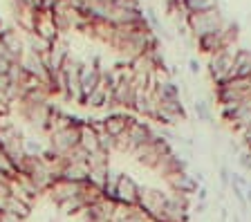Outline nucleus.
Instances as JSON below:
<instances>
[{"instance_id":"f257e3e1","label":"nucleus","mask_w":251,"mask_h":222,"mask_svg":"<svg viewBox=\"0 0 251 222\" xmlns=\"http://www.w3.org/2000/svg\"><path fill=\"white\" fill-rule=\"evenodd\" d=\"M225 23H226V18L222 16L220 7L211 11H204V14H191V16H186V27H188V32L195 36V41L200 36L220 32L225 27Z\"/></svg>"},{"instance_id":"f03ea898","label":"nucleus","mask_w":251,"mask_h":222,"mask_svg":"<svg viewBox=\"0 0 251 222\" xmlns=\"http://www.w3.org/2000/svg\"><path fill=\"white\" fill-rule=\"evenodd\" d=\"M235 52H238V48L229 45V48L220 49V52H215V54H211V56H209V74H211V79L215 81V85L229 81V74H231V68H233Z\"/></svg>"},{"instance_id":"7ed1b4c3","label":"nucleus","mask_w":251,"mask_h":222,"mask_svg":"<svg viewBox=\"0 0 251 222\" xmlns=\"http://www.w3.org/2000/svg\"><path fill=\"white\" fill-rule=\"evenodd\" d=\"M166 197H168V193H164V191L146 189V186H144V189H141V197H139V209H144L155 222H162Z\"/></svg>"},{"instance_id":"20e7f679","label":"nucleus","mask_w":251,"mask_h":222,"mask_svg":"<svg viewBox=\"0 0 251 222\" xmlns=\"http://www.w3.org/2000/svg\"><path fill=\"white\" fill-rule=\"evenodd\" d=\"M81 128L83 126H70V128H65V130L52 132V137H50V148L56 150V155L65 157V155H68L72 148H76L78 142H81Z\"/></svg>"},{"instance_id":"39448f33","label":"nucleus","mask_w":251,"mask_h":222,"mask_svg":"<svg viewBox=\"0 0 251 222\" xmlns=\"http://www.w3.org/2000/svg\"><path fill=\"white\" fill-rule=\"evenodd\" d=\"M171 189V193H182V196H195L200 189L198 180L193 177V173H188V171H182V173H173V175H166L164 177Z\"/></svg>"},{"instance_id":"423d86ee","label":"nucleus","mask_w":251,"mask_h":222,"mask_svg":"<svg viewBox=\"0 0 251 222\" xmlns=\"http://www.w3.org/2000/svg\"><path fill=\"white\" fill-rule=\"evenodd\" d=\"M101 72H99V65H97V58H92L90 63H83L81 68V103H85L90 95H92L101 83Z\"/></svg>"},{"instance_id":"0eeeda50","label":"nucleus","mask_w":251,"mask_h":222,"mask_svg":"<svg viewBox=\"0 0 251 222\" xmlns=\"http://www.w3.org/2000/svg\"><path fill=\"white\" fill-rule=\"evenodd\" d=\"M135 92H137V83L132 79V72L128 76L119 81V83L112 88V95H115V103L119 108H126V110H132L135 108Z\"/></svg>"},{"instance_id":"6e6552de","label":"nucleus","mask_w":251,"mask_h":222,"mask_svg":"<svg viewBox=\"0 0 251 222\" xmlns=\"http://www.w3.org/2000/svg\"><path fill=\"white\" fill-rule=\"evenodd\" d=\"M141 189H144V186L137 184L130 175L121 173L119 186H117V202H119V204H139Z\"/></svg>"},{"instance_id":"1a4fd4ad","label":"nucleus","mask_w":251,"mask_h":222,"mask_svg":"<svg viewBox=\"0 0 251 222\" xmlns=\"http://www.w3.org/2000/svg\"><path fill=\"white\" fill-rule=\"evenodd\" d=\"M88 184V182H68V180H58L52 184V189L47 191L50 193V197H52L56 204H63L65 200H70V197H76L81 196V191H83V186Z\"/></svg>"},{"instance_id":"9d476101","label":"nucleus","mask_w":251,"mask_h":222,"mask_svg":"<svg viewBox=\"0 0 251 222\" xmlns=\"http://www.w3.org/2000/svg\"><path fill=\"white\" fill-rule=\"evenodd\" d=\"M70 52H68V45L58 38L56 43H52V48H50V52L43 54V63L47 65V70H50V76H52L54 72H58V70H63V65H65V61H68Z\"/></svg>"},{"instance_id":"9b49d317","label":"nucleus","mask_w":251,"mask_h":222,"mask_svg":"<svg viewBox=\"0 0 251 222\" xmlns=\"http://www.w3.org/2000/svg\"><path fill=\"white\" fill-rule=\"evenodd\" d=\"M34 34H38L41 38H45L47 43H56L58 38V27L56 23H54V14L52 9H43L38 11L36 16V29H34Z\"/></svg>"},{"instance_id":"f8f14e48","label":"nucleus","mask_w":251,"mask_h":222,"mask_svg":"<svg viewBox=\"0 0 251 222\" xmlns=\"http://www.w3.org/2000/svg\"><path fill=\"white\" fill-rule=\"evenodd\" d=\"M135 122L137 119L132 115H128V112H110L103 119V130L108 135H112V137H121Z\"/></svg>"},{"instance_id":"ddd939ff","label":"nucleus","mask_w":251,"mask_h":222,"mask_svg":"<svg viewBox=\"0 0 251 222\" xmlns=\"http://www.w3.org/2000/svg\"><path fill=\"white\" fill-rule=\"evenodd\" d=\"M225 29V27H222ZM215 32V34H206V36H200L198 41V48H200V52H204V54H215V52H220V49H225V48H229V43H226V38H225V32Z\"/></svg>"},{"instance_id":"4468645a","label":"nucleus","mask_w":251,"mask_h":222,"mask_svg":"<svg viewBox=\"0 0 251 222\" xmlns=\"http://www.w3.org/2000/svg\"><path fill=\"white\" fill-rule=\"evenodd\" d=\"M242 76H251V49L238 48L233 56V68H231L229 79H242Z\"/></svg>"},{"instance_id":"2eb2a0df","label":"nucleus","mask_w":251,"mask_h":222,"mask_svg":"<svg viewBox=\"0 0 251 222\" xmlns=\"http://www.w3.org/2000/svg\"><path fill=\"white\" fill-rule=\"evenodd\" d=\"M14 5H16V23H18V27H21V29H25L27 34H31L34 29H36L38 11L31 9V7L21 5V2H16V0H14Z\"/></svg>"},{"instance_id":"dca6fc26","label":"nucleus","mask_w":251,"mask_h":222,"mask_svg":"<svg viewBox=\"0 0 251 222\" xmlns=\"http://www.w3.org/2000/svg\"><path fill=\"white\" fill-rule=\"evenodd\" d=\"M90 177V164L88 162H74V164H65L63 169L61 180H68V182H88Z\"/></svg>"},{"instance_id":"f3484780","label":"nucleus","mask_w":251,"mask_h":222,"mask_svg":"<svg viewBox=\"0 0 251 222\" xmlns=\"http://www.w3.org/2000/svg\"><path fill=\"white\" fill-rule=\"evenodd\" d=\"M184 14L191 16V14H204V11L218 9V0H179Z\"/></svg>"},{"instance_id":"a211bd4d","label":"nucleus","mask_w":251,"mask_h":222,"mask_svg":"<svg viewBox=\"0 0 251 222\" xmlns=\"http://www.w3.org/2000/svg\"><path fill=\"white\" fill-rule=\"evenodd\" d=\"M78 146L83 148V150H88L90 155H92L94 150H99V132L94 130L88 122L81 128V142H78Z\"/></svg>"},{"instance_id":"6ab92c4d","label":"nucleus","mask_w":251,"mask_h":222,"mask_svg":"<svg viewBox=\"0 0 251 222\" xmlns=\"http://www.w3.org/2000/svg\"><path fill=\"white\" fill-rule=\"evenodd\" d=\"M105 95H108V81L105 79H101V83H99V88L92 92V95L85 99V103L83 106H88V108H103V103H105Z\"/></svg>"},{"instance_id":"aec40b11","label":"nucleus","mask_w":251,"mask_h":222,"mask_svg":"<svg viewBox=\"0 0 251 222\" xmlns=\"http://www.w3.org/2000/svg\"><path fill=\"white\" fill-rule=\"evenodd\" d=\"M119 177H121V173H117V171H112V169L108 171V180H105V186H103V197L105 200L117 202V186H119Z\"/></svg>"},{"instance_id":"412c9836","label":"nucleus","mask_w":251,"mask_h":222,"mask_svg":"<svg viewBox=\"0 0 251 222\" xmlns=\"http://www.w3.org/2000/svg\"><path fill=\"white\" fill-rule=\"evenodd\" d=\"M5 211H7V213H14V216L23 218V220H27V216H29V204H25V202H21L18 197L9 196V197H7Z\"/></svg>"},{"instance_id":"4be33fe9","label":"nucleus","mask_w":251,"mask_h":222,"mask_svg":"<svg viewBox=\"0 0 251 222\" xmlns=\"http://www.w3.org/2000/svg\"><path fill=\"white\" fill-rule=\"evenodd\" d=\"M45 148L38 139H31V137H23V150H25L27 157H43Z\"/></svg>"},{"instance_id":"5701e85b","label":"nucleus","mask_w":251,"mask_h":222,"mask_svg":"<svg viewBox=\"0 0 251 222\" xmlns=\"http://www.w3.org/2000/svg\"><path fill=\"white\" fill-rule=\"evenodd\" d=\"M193 115L198 117V122H206V123H211V119H213L211 106L204 99H195L193 101Z\"/></svg>"},{"instance_id":"b1692460","label":"nucleus","mask_w":251,"mask_h":222,"mask_svg":"<svg viewBox=\"0 0 251 222\" xmlns=\"http://www.w3.org/2000/svg\"><path fill=\"white\" fill-rule=\"evenodd\" d=\"M58 206H61V211L68 213V216H78V213L85 209V202H83V197H81V196H76V197L65 200L63 204H58Z\"/></svg>"},{"instance_id":"393cba45","label":"nucleus","mask_w":251,"mask_h":222,"mask_svg":"<svg viewBox=\"0 0 251 222\" xmlns=\"http://www.w3.org/2000/svg\"><path fill=\"white\" fill-rule=\"evenodd\" d=\"M108 171H110V169H90V177H88V182H90L92 186H97V189L103 191L105 180H108Z\"/></svg>"},{"instance_id":"a878e982","label":"nucleus","mask_w":251,"mask_h":222,"mask_svg":"<svg viewBox=\"0 0 251 222\" xmlns=\"http://www.w3.org/2000/svg\"><path fill=\"white\" fill-rule=\"evenodd\" d=\"M99 150H103V153H112V150H117V137H112V135H108L105 130L99 132Z\"/></svg>"},{"instance_id":"bb28decb","label":"nucleus","mask_w":251,"mask_h":222,"mask_svg":"<svg viewBox=\"0 0 251 222\" xmlns=\"http://www.w3.org/2000/svg\"><path fill=\"white\" fill-rule=\"evenodd\" d=\"M7 76H9L11 83L23 85V81L27 79V70L23 68L21 63H11V68H9V72H7Z\"/></svg>"},{"instance_id":"cd10ccee","label":"nucleus","mask_w":251,"mask_h":222,"mask_svg":"<svg viewBox=\"0 0 251 222\" xmlns=\"http://www.w3.org/2000/svg\"><path fill=\"white\" fill-rule=\"evenodd\" d=\"M0 171L9 177V180H16V175H18V171L14 169V164L9 162V157H7V153L0 148Z\"/></svg>"},{"instance_id":"c85d7f7f","label":"nucleus","mask_w":251,"mask_h":222,"mask_svg":"<svg viewBox=\"0 0 251 222\" xmlns=\"http://www.w3.org/2000/svg\"><path fill=\"white\" fill-rule=\"evenodd\" d=\"M144 16H146V21H148V25L152 27V32H159L162 29V21H159V16H157V11H155V7H146L144 9Z\"/></svg>"},{"instance_id":"c756f323","label":"nucleus","mask_w":251,"mask_h":222,"mask_svg":"<svg viewBox=\"0 0 251 222\" xmlns=\"http://www.w3.org/2000/svg\"><path fill=\"white\" fill-rule=\"evenodd\" d=\"M218 177H220V184H222V189H231V169L226 164H222L218 169Z\"/></svg>"},{"instance_id":"7c9ffc66","label":"nucleus","mask_w":251,"mask_h":222,"mask_svg":"<svg viewBox=\"0 0 251 222\" xmlns=\"http://www.w3.org/2000/svg\"><path fill=\"white\" fill-rule=\"evenodd\" d=\"M238 166L247 173H251V150H245V153H238Z\"/></svg>"},{"instance_id":"2f4dec72","label":"nucleus","mask_w":251,"mask_h":222,"mask_svg":"<svg viewBox=\"0 0 251 222\" xmlns=\"http://www.w3.org/2000/svg\"><path fill=\"white\" fill-rule=\"evenodd\" d=\"M115 5L121 7V9H141V2H139V0H117Z\"/></svg>"},{"instance_id":"473e14b6","label":"nucleus","mask_w":251,"mask_h":222,"mask_svg":"<svg viewBox=\"0 0 251 222\" xmlns=\"http://www.w3.org/2000/svg\"><path fill=\"white\" fill-rule=\"evenodd\" d=\"M9 110H11V99L5 92H0V115H7Z\"/></svg>"},{"instance_id":"72a5a7b5","label":"nucleus","mask_w":251,"mask_h":222,"mask_svg":"<svg viewBox=\"0 0 251 222\" xmlns=\"http://www.w3.org/2000/svg\"><path fill=\"white\" fill-rule=\"evenodd\" d=\"M16 2H21V5H25V7H31V9H36V11L45 9V7H43V0H16Z\"/></svg>"},{"instance_id":"f704fd0d","label":"nucleus","mask_w":251,"mask_h":222,"mask_svg":"<svg viewBox=\"0 0 251 222\" xmlns=\"http://www.w3.org/2000/svg\"><path fill=\"white\" fill-rule=\"evenodd\" d=\"M0 222H25V220H23V218H18V216H14V213L2 211V213H0Z\"/></svg>"},{"instance_id":"c9c22d12","label":"nucleus","mask_w":251,"mask_h":222,"mask_svg":"<svg viewBox=\"0 0 251 222\" xmlns=\"http://www.w3.org/2000/svg\"><path fill=\"white\" fill-rule=\"evenodd\" d=\"M240 137H242V146H245V148H247V150H251V126H249V128H247V130H245V132H242Z\"/></svg>"},{"instance_id":"e433bc0d","label":"nucleus","mask_w":251,"mask_h":222,"mask_svg":"<svg viewBox=\"0 0 251 222\" xmlns=\"http://www.w3.org/2000/svg\"><path fill=\"white\" fill-rule=\"evenodd\" d=\"M195 197H198V202H206L209 200V189H206V186H200L198 193H195Z\"/></svg>"},{"instance_id":"4c0bfd02","label":"nucleus","mask_w":251,"mask_h":222,"mask_svg":"<svg viewBox=\"0 0 251 222\" xmlns=\"http://www.w3.org/2000/svg\"><path fill=\"white\" fill-rule=\"evenodd\" d=\"M188 70H191V74H200L202 72V65H200V61L191 58V61H188Z\"/></svg>"},{"instance_id":"58836bf2","label":"nucleus","mask_w":251,"mask_h":222,"mask_svg":"<svg viewBox=\"0 0 251 222\" xmlns=\"http://www.w3.org/2000/svg\"><path fill=\"white\" fill-rule=\"evenodd\" d=\"M195 213H198V216L206 213V202H198V204H195Z\"/></svg>"},{"instance_id":"ea45409f","label":"nucleus","mask_w":251,"mask_h":222,"mask_svg":"<svg viewBox=\"0 0 251 222\" xmlns=\"http://www.w3.org/2000/svg\"><path fill=\"white\" fill-rule=\"evenodd\" d=\"M193 177L198 180V184H202V182H204V171H195Z\"/></svg>"},{"instance_id":"a19ab883","label":"nucleus","mask_w":251,"mask_h":222,"mask_svg":"<svg viewBox=\"0 0 251 222\" xmlns=\"http://www.w3.org/2000/svg\"><path fill=\"white\" fill-rule=\"evenodd\" d=\"M245 197H247V202H249V204H251V184H249V189L245 191Z\"/></svg>"},{"instance_id":"79ce46f5","label":"nucleus","mask_w":251,"mask_h":222,"mask_svg":"<svg viewBox=\"0 0 251 222\" xmlns=\"http://www.w3.org/2000/svg\"><path fill=\"white\" fill-rule=\"evenodd\" d=\"M231 220H233V222H242V218L238 216V213H233V218H231Z\"/></svg>"}]
</instances>
